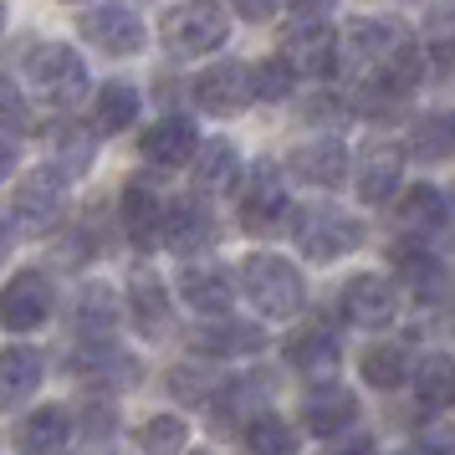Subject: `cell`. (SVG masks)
Segmentation results:
<instances>
[{"label":"cell","instance_id":"cell-1","mask_svg":"<svg viewBox=\"0 0 455 455\" xmlns=\"http://www.w3.org/2000/svg\"><path fill=\"white\" fill-rule=\"evenodd\" d=\"M235 276H241V291L251 297V307L261 312V317H271V323L297 317L302 302H307V282H302V271L291 267L287 256H276V251H251Z\"/></svg>","mask_w":455,"mask_h":455},{"label":"cell","instance_id":"cell-2","mask_svg":"<svg viewBox=\"0 0 455 455\" xmlns=\"http://www.w3.org/2000/svg\"><path fill=\"white\" fill-rule=\"evenodd\" d=\"M291 241L307 261H338L348 256L353 246H363V220L348 215V210L328 205V200H312V205H297L287 215Z\"/></svg>","mask_w":455,"mask_h":455},{"label":"cell","instance_id":"cell-3","mask_svg":"<svg viewBox=\"0 0 455 455\" xmlns=\"http://www.w3.org/2000/svg\"><path fill=\"white\" fill-rule=\"evenodd\" d=\"M282 62L291 77H332L338 72V26L328 5H297L287 11V52Z\"/></svg>","mask_w":455,"mask_h":455},{"label":"cell","instance_id":"cell-4","mask_svg":"<svg viewBox=\"0 0 455 455\" xmlns=\"http://www.w3.org/2000/svg\"><path fill=\"white\" fill-rule=\"evenodd\" d=\"M21 72H26V87H31L46 108H77L87 98V87H92L87 62L62 42H36L26 52Z\"/></svg>","mask_w":455,"mask_h":455},{"label":"cell","instance_id":"cell-5","mask_svg":"<svg viewBox=\"0 0 455 455\" xmlns=\"http://www.w3.org/2000/svg\"><path fill=\"white\" fill-rule=\"evenodd\" d=\"M159 36L174 57H210L230 36V5H210V0L164 5L159 11Z\"/></svg>","mask_w":455,"mask_h":455},{"label":"cell","instance_id":"cell-6","mask_svg":"<svg viewBox=\"0 0 455 455\" xmlns=\"http://www.w3.org/2000/svg\"><path fill=\"white\" fill-rule=\"evenodd\" d=\"M399 46H410V31L394 16H353L343 26V36H338V62L363 83L369 72H379V67L389 62Z\"/></svg>","mask_w":455,"mask_h":455},{"label":"cell","instance_id":"cell-7","mask_svg":"<svg viewBox=\"0 0 455 455\" xmlns=\"http://www.w3.org/2000/svg\"><path fill=\"white\" fill-rule=\"evenodd\" d=\"M77 31L103 57H133V52H144V16L133 5H113V0L83 5L77 11Z\"/></svg>","mask_w":455,"mask_h":455},{"label":"cell","instance_id":"cell-8","mask_svg":"<svg viewBox=\"0 0 455 455\" xmlns=\"http://www.w3.org/2000/svg\"><path fill=\"white\" fill-rule=\"evenodd\" d=\"M287 215H291L287 174H282V164L261 159V164L251 169L246 189H241V226H246L251 235H267V230H276Z\"/></svg>","mask_w":455,"mask_h":455},{"label":"cell","instance_id":"cell-9","mask_svg":"<svg viewBox=\"0 0 455 455\" xmlns=\"http://www.w3.org/2000/svg\"><path fill=\"white\" fill-rule=\"evenodd\" d=\"M62 210H67V185L52 169H31L21 185H16V195H11V220L26 235H46V230L62 220Z\"/></svg>","mask_w":455,"mask_h":455},{"label":"cell","instance_id":"cell-10","mask_svg":"<svg viewBox=\"0 0 455 455\" xmlns=\"http://www.w3.org/2000/svg\"><path fill=\"white\" fill-rule=\"evenodd\" d=\"M338 307L348 317L353 328H389L394 312H399V287H394L389 276H379V271H358L343 282V297H338Z\"/></svg>","mask_w":455,"mask_h":455},{"label":"cell","instance_id":"cell-11","mask_svg":"<svg viewBox=\"0 0 455 455\" xmlns=\"http://www.w3.org/2000/svg\"><path fill=\"white\" fill-rule=\"evenodd\" d=\"M57 287L46 282L42 271H16L5 287H0V328L5 332H31L52 317Z\"/></svg>","mask_w":455,"mask_h":455},{"label":"cell","instance_id":"cell-12","mask_svg":"<svg viewBox=\"0 0 455 455\" xmlns=\"http://www.w3.org/2000/svg\"><path fill=\"white\" fill-rule=\"evenodd\" d=\"M282 358H287L302 379H312V384L323 389V384H338L343 343H338V332H332L328 323H307V328H297L287 343H282Z\"/></svg>","mask_w":455,"mask_h":455},{"label":"cell","instance_id":"cell-13","mask_svg":"<svg viewBox=\"0 0 455 455\" xmlns=\"http://www.w3.org/2000/svg\"><path fill=\"white\" fill-rule=\"evenodd\" d=\"M195 108L200 113H215V118H230L251 108V67L246 62H215L205 72H195Z\"/></svg>","mask_w":455,"mask_h":455},{"label":"cell","instance_id":"cell-14","mask_svg":"<svg viewBox=\"0 0 455 455\" xmlns=\"http://www.w3.org/2000/svg\"><path fill=\"white\" fill-rule=\"evenodd\" d=\"M159 246H169L174 256H195V251L215 246V215H210L205 200H195V195L164 200V230H159Z\"/></svg>","mask_w":455,"mask_h":455},{"label":"cell","instance_id":"cell-15","mask_svg":"<svg viewBox=\"0 0 455 455\" xmlns=\"http://www.w3.org/2000/svg\"><path fill=\"white\" fill-rule=\"evenodd\" d=\"M287 169L312 189H338L343 180H348V148H343L338 133H328V139H307V144L291 148Z\"/></svg>","mask_w":455,"mask_h":455},{"label":"cell","instance_id":"cell-16","mask_svg":"<svg viewBox=\"0 0 455 455\" xmlns=\"http://www.w3.org/2000/svg\"><path fill=\"white\" fill-rule=\"evenodd\" d=\"M67 369L77 379H87L92 389H128V384H139V363L124 348H113V343H83L67 358Z\"/></svg>","mask_w":455,"mask_h":455},{"label":"cell","instance_id":"cell-17","mask_svg":"<svg viewBox=\"0 0 455 455\" xmlns=\"http://www.w3.org/2000/svg\"><path fill=\"white\" fill-rule=\"evenodd\" d=\"M180 297L200 317H226L230 302H235V282H230V271L220 261H195V267L180 271Z\"/></svg>","mask_w":455,"mask_h":455},{"label":"cell","instance_id":"cell-18","mask_svg":"<svg viewBox=\"0 0 455 455\" xmlns=\"http://www.w3.org/2000/svg\"><path fill=\"white\" fill-rule=\"evenodd\" d=\"M189 348L205 353V358H251V353L267 348V332H261V323L220 317V323H200L189 332Z\"/></svg>","mask_w":455,"mask_h":455},{"label":"cell","instance_id":"cell-19","mask_svg":"<svg viewBox=\"0 0 455 455\" xmlns=\"http://www.w3.org/2000/svg\"><path fill=\"white\" fill-rule=\"evenodd\" d=\"M124 235L139 251L159 246V230H164V195L148 185V180H128L124 185Z\"/></svg>","mask_w":455,"mask_h":455},{"label":"cell","instance_id":"cell-20","mask_svg":"<svg viewBox=\"0 0 455 455\" xmlns=\"http://www.w3.org/2000/svg\"><path fill=\"white\" fill-rule=\"evenodd\" d=\"M195 148H200V133H195V124H189V118H180V113L159 118V124L144 128V139H139V154H144L154 169L189 164V159H195Z\"/></svg>","mask_w":455,"mask_h":455},{"label":"cell","instance_id":"cell-21","mask_svg":"<svg viewBox=\"0 0 455 455\" xmlns=\"http://www.w3.org/2000/svg\"><path fill=\"white\" fill-rule=\"evenodd\" d=\"M124 307H128V323L144 332V338H164L169 332V291L154 271H133V282L124 291Z\"/></svg>","mask_w":455,"mask_h":455},{"label":"cell","instance_id":"cell-22","mask_svg":"<svg viewBox=\"0 0 455 455\" xmlns=\"http://www.w3.org/2000/svg\"><path fill=\"white\" fill-rule=\"evenodd\" d=\"M399 174H404V148L399 144H369L358 154V200H369V205L394 200Z\"/></svg>","mask_w":455,"mask_h":455},{"label":"cell","instance_id":"cell-23","mask_svg":"<svg viewBox=\"0 0 455 455\" xmlns=\"http://www.w3.org/2000/svg\"><path fill=\"white\" fill-rule=\"evenodd\" d=\"M353 419H358V399H353L343 384H323V389H312L307 404H302V425H307L317 440H338Z\"/></svg>","mask_w":455,"mask_h":455},{"label":"cell","instance_id":"cell-24","mask_svg":"<svg viewBox=\"0 0 455 455\" xmlns=\"http://www.w3.org/2000/svg\"><path fill=\"white\" fill-rule=\"evenodd\" d=\"M389 256H394V271L414 287L419 302H440V297H445V261H440L425 241H399Z\"/></svg>","mask_w":455,"mask_h":455},{"label":"cell","instance_id":"cell-25","mask_svg":"<svg viewBox=\"0 0 455 455\" xmlns=\"http://www.w3.org/2000/svg\"><path fill=\"white\" fill-rule=\"evenodd\" d=\"M189 174H195V195H226L241 180V148L230 139H210V144L195 148Z\"/></svg>","mask_w":455,"mask_h":455},{"label":"cell","instance_id":"cell-26","mask_svg":"<svg viewBox=\"0 0 455 455\" xmlns=\"http://www.w3.org/2000/svg\"><path fill=\"white\" fill-rule=\"evenodd\" d=\"M72 445V414L62 404H42L36 414H26L16 430V451L21 455H67Z\"/></svg>","mask_w":455,"mask_h":455},{"label":"cell","instance_id":"cell-27","mask_svg":"<svg viewBox=\"0 0 455 455\" xmlns=\"http://www.w3.org/2000/svg\"><path fill=\"white\" fill-rule=\"evenodd\" d=\"M394 220L404 230H414V241L440 235L451 226V200H445V189H435V185H414V189H404V200H394Z\"/></svg>","mask_w":455,"mask_h":455},{"label":"cell","instance_id":"cell-28","mask_svg":"<svg viewBox=\"0 0 455 455\" xmlns=\"http://www.w3.org/2000/svg\"><path fill=\"white\" fill-rule=\"evenodd\" d=\"M42 373H46V358L36 348H26V343L0 348V410L26 404L36 394V384H42Z\"/></svg>","mask_w":455,"mask_h":455},{"label":"cell","instance_id":"cell-29","mask_svg":"<svg viewBox=\"0 0 455 455\" xmlns=\"http://www.w3.org/2000/svg\"><path fill=\"white\" fill-rule=\"evenodd\" d=\"M72 323H77V332H83L87 343H108V332H113V323H118V297H113L103 282H87V287L77 291Z\"/></svg>","mask_w":455,"mask_h":455},{"label":"cell","instance_id":"cell-30","mask_svg":"<svg viewBox=\"0 0 455 455\" xmlns=\"http://www.w3.org/2000/svg\"><path fill=\"white\" fill-rule=\"evenodd\" d=\"M358 373H363V384H373V389H404L410 384V348H399V343H373L369 353H363V363H358Z\"/></svg>","mask_w":455,"mask_h":455},{"label":"cell","instance_id":"cell-31","mask_svg":"<svg viewBox=\"0 0 455 455\" xmlns=\"http://www.w3.org/2000/svg\"><path fill=\"white\" fill-rule=\"evenodd\" d=\"M241 445H246V455H297V430H291L282 414H251L246 430H241Z\"/></svg>","mask_w":455,"mask_h":455},{"label":"cell","instance_id":"cell-32","mask_svg":"<svg viewBox=\"0 0 455 455\" xmlns=\"http://www.w3.org/2000/svg\"><path fill=\"white\" fill-rule=\"evenodd\" d=\"M455 148V128H451V113H419L410 128V154L419 164H445Z\"/></svg>","mask_w":455,"mask_h":455},{"label":"cell","instance_id":"cell-33","mask_svg":"<svg viewBox=\"0 0 455 455\" xmlns=\"http://www.w3.org/2000/svg\"><path fill=\"white\" fill-rule=\"evenodd\" d=\"M133 118H139V92L128 83H103L98 87V108H92V128L98 133H128L133 128Z\"/></svg>","mask_w":455,"mask_h":455},{"label":"cell","instance_id":"cell-34","mask_svg":"<svg viewBox=\"0 0 455 455\" xmlns=\"http://www.w3.org/2000/svg\"><path fill=\"white\" fill-rule=\"evenodd\" d=\"M414 379V394H419V404L430 414H445V404L455 399V369L445 353H430V358H419V369L410 373Z\"/></svg>","mask_w":455,"mask_h":455},{"label":"cell","instance_id":"cell-35","mask_svg":"<svg viewBox=\"0 0 455 455\" xmlns=\"http://www.w3.org/2000/svg\"><path fill=\"white\" fill-rule=\"evenodd\" d=\"M92 159H98V139L83 133V128H67L62 139H57V154H52V174L62 185H72V180L92 174Z\"/></svg>","mask_w":455,"mask_h":455},{"label":"cell","instance_id":"cell-36","mask_svg":"<svg viewBox=\"0 0 455 455\" xmlns=\"http://www.w3.org/2000/svg\"><path fill=\"white\" fill-rule=\"evenodd\" d=\"M291 87H297V77H291V67L282 57H267V62L251 67V98L256 103H287Z\"/></svg>","mask_w":455,"mask_h":455},{"label":"cell","instance_id":"cell-37","mask_svg":"<svg viewBox=\"0 0 455 455\" xmlns=\"http://www.w3.org/2000/svg\"><path fill=\"white\" fill-rule=\"evenodd\" d=\"M185 440H189V425L180 414H154V419L139 425V445H144L148 455H174Z\"/></svg>","mask_w":455,"mask_h":455},{"label":"cell","instance_id":"cell-38","mask_svg":"<svg viewBox=\"0 0 455 455\" xmlns=\"http://www.w3.org/2000/svg\"><path fill=\"white\" fill-rule=\"evenodd\" d=\"M0 128H11V133H31L36 128V113H31L21 87L11 83V72H0Z\"/></svg>","mask_w":455,"mask_h":455},{"label":"cell","instance_id":"cell-39","mask_svg":"<svg viewBox=\"0 0 455 455\" xmlns=\"http://www.w3.org/2000/svg\"><path fill=\"white\" fill-rule=\"evenodd\" d=\"M169 389L185 394L189 404H210V399H215V389H220V373H210L205 363H189V369H180L174 379H169Z\"/></svg>","mask_w":455,"mask_h":455},{"label":"cell","instance_id":"cell-40","mask_svg":"<svg viewBox=\"0 0 455 455\" xmlns=\"http://www.w3.org/2000/svg\"><path fill=\"white\" fill-rule=\"evenodd\" d=\"M419 455H451V419L445 414H435L430 430L419 435Z\"/></svg>","mask_w":455,"mask_h":455},{"label":"cell","instance_id":"cell-41","mask_svg":"<svg viewBox=\"0 0 455 455\" xmlns=\"http://www.w3.org/2000/svg\"><path fill=\"white\" fill-rule=\"evenodd\" d=\"M83 430L92 435V440H108V430H113V404H87L83 410Z\"/></svg>","mask_w":455,"mask_h":455},{"label":"cell","instance_id":"cell-42","mask_svg":"<svg viewBox=\"0 0 455 455\" xmlns=\"http://www.w3.org/2000/svg\"><path fill=\"white\" fill-rule=\"evenodd\" d=\"M235 16L251 21V26H267V21H276L282 11H276V5H235V11H230V21H235Z\"/></svg>","mask_w":455,"mask_h":455},{"label":"cell","instance_id":"cell-43","mask_svg":"<svg viewBox=\"0 0 455 455\" xmlns=\"http://www.w3.org/2000/svg\"><path fill=\"white\" fill-rule=\"evenodd\" d=\"M430 62H435V83H445L451 77V36L430 46Z\"/></svg>","mask_w":455,"mask_h":455},{"label":"cell","instance_id":"cell-44","mask_svg":"<svg viewBox=\"0 0 455 455\" xmlns=\"http://www.w3.org/2000/svg\"><path fill=\"white\" fill-rule=\"evenodd\" d=\"M11 169H16V144L0 139V180H11Z\"/></svg>","mask_w":455,"mask_h":455},{"label":"cell","instance_id":"cell-45","mask_svg":"<svg viewBox=\"0 0 455 455\" xmlns=\"http://www.w3.org/2000/svg\"><path fill=\"white\" fill-rule=\"evenodd\" d=\"M332 455H379V445L373 440H348V445H338Z\"/></svg>","mask_w":455,"mask_h":455},{"label":"cell","instance_id":"cell-46","mask_svg":"<svg viewBox=\"0 0 455 455\" xmlns=\"http://www.w3.org/2000/svg\"><path fill=\"white\" fill-rule=\"evenodd\" d=\"M11 256V230H5V220H0V261Z\"/></svg>","mask_w":455,"mask_h":455},{"label":"cell","instance_id":"cell-47","mask_svg":"<svg viewBox=\"0 0 455 455\" xmlns=\"http://www.w3.org/2000/svg\"><path fill=\"white\" fill-rule=\"evenodd\" d=\"M0 36H5V5H0Z\"/></svg>","mask_w":455,"mask_h":455},{"label":"cell","instance_id":"cell-48","mask_svg":"<svg viewBox=\"0 0 455 455\" xmlns=\"http://www.w3.org/2000/svg\"><path fill=\"white\" fill-rule=\"evenodd\" d=\"M195 455H205V451H195Z\"/></svg>","mask_w":455,"mask_h":455},{"label":"cell","instance_id":"cell-49","mask_svg":"<svg viewBox=\"0 0 455 455\" xmlns=\"http://www.w3.org/2000/svg\"><path fill=\"white\" fill-rule=\"evenodd\" d=\"M410 455H419V451H410Z\"/></svg>","mask_w":455,"mask_h":455}]
</instances>
